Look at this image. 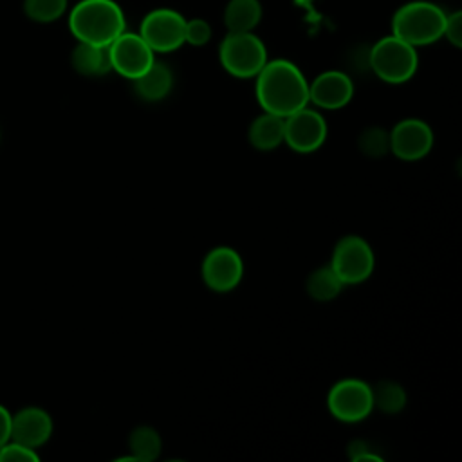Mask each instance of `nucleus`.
I'll return each mask as SVG.
<instances>
[{
    "label": "nucleus",
    "mask_w": 462,
    "mask_h": 462,
    "mask_svg": "<svg viewBox=\"0 0 462 462\" xmlns=\"http://www.w3.org/2000/svg\"><path fill=\"white\" fill-rule=\"evenodd\" d=\"M11 422L13 415L7 411V408L0 404V446L11 440Z\"/></svg>",
    "instance_id": "28"
},
{
    "label": "nucleus",
    "mask_w": 462,
    "mask_h": 462,
    "mask_svg": "<svg viewBox=\"0 0 462 462\" xmlns=\"http://www.w3.org/2000/svg\"><path fill=\"white\" fill-rule=\"evenodd\" d=\"M72 69L87 78H99L112 70L108 47L78 42L70 54Z\"/></svg>",
    "instance_id": "15"
},
{
    "label": "nucleus",
    "mask_w": 462,
    "mask_h": 462,
    "mask_svg": "<svg viewBox=\"0 0 462 462\" xmlns=\"http://www.w3.org/2000/svg\"><path fill=\"white\" fill-rule=\"evenodd\" d=\"M200 276L209 291L229 292L242 282L244 260L236 249L217 245L206 253L200 265Z\"/></svg>",
    "instance_id": "10"
},
{
    "label": "nucleus",
    "mask_w": 462,
    "mask_h": 462,
    "mask_svg": "<svg viewBox=\"0 0 462 462\" xmlns=\"http://www.w3.org/2000/svg\"><path fill=\"white\" fill-rule=\"evenodd\" d=\"M23 13L36 23H51L61 18L69 7V0H23Z\"/></svg>",
    "instance_id": "22"
},
{
    "label": "nucleus",
    "mask_w": 462,
    "mask_h": 462,
    "mask_svg": "<svg viewBox=\"0 0 462 462\" xmlns=\"http://www.w3.org/2000/svg\"><path fill=\"white\" fill-rule=\"evenodd\" d=\"M357 146L361 153H365L370 159H381L386 153H390V132L381 126H370L365 128L359 134Z\"/></svg>",
    "instance_id": "23"
},
{
    "label": "nucleus",
    "mask_w": 462,
    "mask_h": 462,
    "mask_svg": "<svg viewBox=\"0 0 462 462\" xmlns=\"http://www.w3.org/2000/svg\"><path fill=\"white\" fill-rule=\"evenodd\" d=\"M327 408L339 422H361L374 410L372 386L356 377L341 379L328 390Z\"/></svg>",
    "instance_id": "7"
},
{
    "label": "nucleus",
    "mask_w": 462,
    "mask_h": 462,
    "mask_svg": "<svg viewBox=\"0 0 462 462\" xmlns=\"http://www.w3.org/2000/svg\"><path fill=\"white\" fill-rule=\"evenodd\" d=\"M40 457L32 448L18 442H5L0 446V462H38Z\"/></svg>",
    "instance_id": "25"
},
{
    "label": "nucleus",
    "mask_w": 462,
    "mask_h": 462,
    "mask_svg": "<svg viewBox=\"0 0 462 462\" xmlns=\"http://www.w3.org/2000/svg\"><path fill=\"white\" fill-rule=\"evenodd\" d=\"M343 285H357L370 278L375 267L372 245L359 235H346L337 240L328 263Z\"/></svg>",
    "instance_id": "6"
},
{
    "label": "nucleus",
    "mask_w": 462,
    "mask_h": 462,
    "mask_svg": "<svg viewBox=\"0 0 462 462\" xmlns=\"http://www.w3.org/2000/svg\"><path fill=\"white\" fill-rule=\"evenodd\" d=\"M368 65L384 83L399 85L411 79L419 67L417 47L390 34L375 42L368 54Z\"/></svg>",
    "instance_id": "4"
},
{
    "label": "nucleus",
    "mask_w": 462,
    "mask_h": 462,
    "mask_svg": "<svg viewBox=\"0 0 462 462\" xmlns=\"http://www.w3.org/2000/svg\"><path fill=\"white\" fill-rule=\"evenodd\" d=\"M446 13L433 2L413 0L401 5L392 18V34L413 47L442 38Z\"/></svg>",
    "instance_id": "3"
},
{
    "label": "nucleus",
    "mask_w": 462,
    "mask_h": 462,
    "mask_svg": "<svg viewBox=\"0 0 462 462\" xmlns=\"http://www.w3.org/2000/svg\"><path fill=\"white\" fill-rule=\"evenodd\" d=\"M125 27V13L114 0H79L69 13V29L83 43L108 47Z\"/></svg>",
    "instance_id": "2"
},
{
    "label": "nucleus",
    "mask_w": 462,
    "mask_h": 462,
    "mask_svg": "<svg viewBox=\"0 0 462 462\" xmlns=\"http://www.w3.org/2000/svg\"><path fill=\"white\" fill-rule=\"evenodd\" d=\"M348 457L350 460L354 462H365V460H370V462H381L383 458L372 451V448L365 442V440H354L350 446H348Z\"/></svg>",
    "instance_id": "27"
},
{
    "label": "nucleus",
    "mask_w": 462,
    "mask_h": 462,
    "mask_svg": "<svg viewBox=\"0 0 462 462\" xmlns=\"http://www.w3.org/2000/svg\"><path fill=\"white\" fill-rule=\"evenodd\" d=\"M218 60L227 74L249 79L267 63V49L253 31L227 32L218 47Z\"/></svg>",
    "instance_id": "5"
},
{
    "label": "nucleus",
    "mask_w": 462,
    "mask_h": 462,
    "mask_svg": "<svg viewBox=\"0 0 462 462\" xmlns=\"http://www.w3.org/2000/svg\"><path fill=\"white\" fill-rule=\"evenodd\" d=\"M431 126L417 117L399 121L390 130V152L404 162H415L424 159L433 148Z\"/></svg>",
    "instance_id": "12"
},
{
    "label": "nucleus",
    "mask_w": 462,
    "mask_h": 462,
    "mask_svg": "<svg viewBox=\"0 0 462 462\" xmlns=\"http://www.w3.org/2000/svg\"><path fill=\"white\" fill-rule=\"evenodd\" d=\"M211 40V25L204 18L186 20L184 27V43L193 47H202Z\"/></svg>",
    "instance_id": "24"
},
{
    "label": "nucleus",
    "mask_w": 462,
    "mask_h": 462,
    "mask_svg": "<svg viewBox=\"0 0 462 462\" xmlns=\"http://www.w3.org/2000/svg\"><path fill=\"white\" fill-rule=\"evenodd\" d=\"M108 54L112 70L132 81L144 74L155 61V52L141 38L139 32L123 31L108 45Z\"/></svg>",
    "instance_id": "11"
},
{
    "label": "nucleus",
    "mask_w": 462,
    "mask_h": 462,
    "mask_svg": "<svg viewBox=\"0 0 462 462\" xmlns=\"http://www.w3.org/2000/svg\"><path fill=\"white\" fill-rule=\"evenodd\" d=\"M254 79V96L263 112L287 117L309 105V81L289 60H267Z\"/></svg>",
    "instance_id": "1"
},
{
    "label": "nucleus",
    "mask_w": 462,
    "mask_h": 462,
    "mask_svg": "<svg viewBox=\"0 0 462 462\" xmlns=\"http://www.w3.org/2000/svg\"><path fill=\"white\" fill-rule=\"evenodd\" d=\"M354 83L346 72L325 70L309 83V103L323 110H337L350 103Z\"/></svg>",
    "instance_id": "13"
},
{
    "label": "nucleus",
    "mask_w": 462,
    "mask_h": 462,
    "mask_svg": "<svg viewBox=\"0 0 462 462\" xmlns=\"http://www.w3.org/2000/svg\"><path fill=\"white\" fill-rule=\"evenodd\" d=\"M262 20L260 0H229L224 9V25L227 32H249Z\"/></svg>",
    "instance_id": "18"
},
{
    "label": "nucleus",
    "mask_w": 462,
    "mask_h": 462,
    "mask_svg": "<svg viewBox=\"0 0 462 462\" xmlns=\"http://www.w3.org/2000/svg\"><path fill=\"white\" fill-rule=\"evenodd\" d=\"M162 449L161 435L152 426H137L128 437V451L134 462H153Z\"/></svg>",
    "instance_id": "19"
},
{
    "label": "nucleus",
    "mask_w": 462,
    "mask_h": 462,
    "mask_svg": "<svg viewBox=\"0 0 462 462\" xmlns=\"http://www.w3.org/2000/svg\"><path fill=\"white\" fill-rule=\"evenodd\" d=\"M372 399H374V408L388 415L399 413L406 406L404 388L399 383L390 379L379 381L375 386H372Z\"/></svg>",
    "instance_id": "21"
},
{
    "label": "nucleus",
    "mask_w": 462,
    "mask_h": 462,
    "mask_svg": "<svg viewBox=\"0 0 462 462\" xmlns=\"http://www.w3.org/2000/svg\"><path fill=\"white\" fill-rule=\"evenodd\" d=\"M442 38H446L457 49L462 47V13L460 11L446 14Z\"/></svg>",
    "instance_id": "26"
},
{
    "label": "nucleus",
    "mask_w": 462,
    "mask_h": 462,
    "mask_svg": "<svg viewBox=\"0 0 462 462\" xmlns=\"http://www.w3.org/2000/svg\"><path fill=\"white\" fill-rule=\"evenodd\" d=\"M173 87V74L170 67L162 61H153L152 67L134 79V88L137 96L144 101H161L164 99Z\"/></svg>",
    "instance_id": "16"
},
{
    "label": "nucleus",
    "mask_w": 462,
    "mask_h": 462,
    "mask_svg": "<svg viewBox=\"0 0 462 462\" xmlns=\"http://www.w3.org/2000/svg\"><path fill=\"white\" fill-rule=\"evenodd\" d=\"M247 139L253 148L271 152L283 143V117L263 112L256 116L247 130Z\"/></svg>",
    "instance_id": "17"
},
{
    "label": "nucleus",
    "mask_w": 462,
    "mask_h": 462,
    "mask_svg": "<svg viewBox=\"0 0 462 462\" xmlns=\"http://www.w3.org/2000/svg\"><path fill=\"white\" fill-rule=\"evenodd\" d=\"M51 433L52 419L45 410L38 406H27L13 415L11 439L18 444L36 449L51 439Z\"/></svg>",
    "instance_id": "14"
},
{
    "label": "nucleus",
    "mask_w": 462,
    "mask_h": 462,
    "mask_svg": "<svg viewBox=\"0 0 462 462\" xmlns=\"http://www.w3.org/2000/svg\"><path fill=\"white\" fill-rule=\"evenodd\" d=\"M327 139L325 117L309 106H303L283 117V143L298 152L310 153L323 146Z\"/></svg>",
    "instance_id": "9"
},
{
    "label": "nucleus",
    "mask_w": 462,
    "mask_h": 462,
    "mask_svg": "<svg viewBox=\"0 0 462 462\" xmlns=\"http://www.w3.org/2000/svg\"><path fill=\"white\" fill-rule=\"evenodd\" d=\"M343 287H345L343 282L339 280V276L334 273V269L330 265L314 269L307 276V282H305L307 294L314 301H330L341 292Z\"/></svg>",
    "instance_id": "20"
},
{
    "label": "nucleus",
    "mask_w": 462,
    "mask_h": 462,
    "mask_svg": "<svg viewBox=\"0 0 462 462\" xmlns=\"http://www.w3.org/2000/svg\"><path fill=\"white\" fill-rule=\"evenodd\" d=\"M184 27L186 18L180 13L157 7L143 18L139 34L153 52H171L184 43Z\"/></svg>",
    "instance_id": "8"
}]
</instances>
